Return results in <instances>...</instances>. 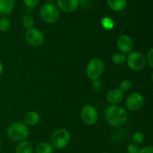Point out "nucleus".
Returning a JSON list of instances; mask_svg holds the SVG:
<instances>
[{"label": "nucleus", "instance_id": "1", "mask_svg": "<svg viewBox=\"0 0 153 153\" xmlns=\"http://www.w3.org/2000/svg\"><path fill=\"white\" fill-rule=\"evenodd\" d=\"M105 116L108 123L113 127H120L123 125L128 118L126 110L117 104H111L108 106Z\"/></svg>", "mask_w": 153, "mask_h": 153}, {"label": "nucleus", "instance_id": "2", "mask_svg": "<svg viewBox=\"0 0 153 153\" xmlns=\"http://www.w3.org/2000/svg\"><path fill=\"white\" fill-rule=\"evenodd\" d=\"M7 134L10 139L13 141L25 140L29 134V129L25 123L16 122L9 125L7 130Z\"/></svg>", "mask_w": 153, "mask_h": 153}, {"label": "nucleus", "instance_id": "3", "mask_svg": "<svg viewBox=\"0 0 153 153\" xmlns=\"http://www.w3.org/2000/svg\"><path fill=\"white\" fill-rule=\"evenodd\" d=\"M50 140L53 148L62 149L70 142V134L65 128L57 129L51 135Z\"/></svg>", "mask_w": 153, "mask_h": 153}, {"label": "nucleus", "instance_id": "4", "mask_svg": "<svg viewBox=\"0 0 153 153\" xmlns=\"http://www.w3.org/2000/svg\"><path fill=\"white\" fill-rule=\"evenodd\" d=\"M40 15L43 20L49 23H55L60 17L58 8L52 3L43 4L40 9Z\"/></svg>", "mask_w": 153, "mask_h": 153}, {"label": "nucleus", "instance_id": "5", "mask_svg": "<svg viewBox=\"0 0 153 153\" xmlns=\"http://www.w3.org/2000/svg\"><path fill=\"white\" fill-rule=\"evenodd\" d=\"M104 69V62L100 58H94L88 62L87 65L86 73L90 79L94 80L98 79L102 74Z\"/></svg>", "mask_w": 153, "mask_h": 153}, {"label": "nucleus", "instance_id": "6", "mask_svg": "<svg viewBox=\"0 0 153 153\" xmlns=\"http://www.w3.org/2000/svg\"><path fill=\"white\" fill-rule=\"evenodd\" d=\"M126 62L128 67L132 70L139 71L144 69L146 64V57L140 52H131L126 57Z\"/></svg>", "mask_w": 153, "mask_h": 153}, {"label": "nucleus", "instance_id": "7", "mask_svg": "<svg viewBox=\"0 0 153 153\" xmlns=\"http://www.w3.org/2000/svg\"><path fill=\"white\" fill-rule=\"evenodd\" d=\"M81 116L87 124H94L98 120V112L92 105H85L81 111Z\"/></svg>", "mask_w": 153, "mask_h": 153}, {"label": "nucleus", "instance_id": "8", "mask_svg": "<svg viewBox=\"0 0 153 153\" xmlns=\"http://www.w3.org/2000/svg\"><path fill=\"white\" fill-rule=\"evenodd\" d=\"M25 36L26 41L33 46H40L44 41V36L43 33L39 29L33 27L27 29Z\"/></svg>", "mask_w": 153, "mask_h": 153}, {"label": "nucleus", "instance_id": "9", "mask_svg": "<svg viewBox=\"0 0 153 153\" xmlns=\"http://www.w3.org/2000/svg\"><path fill=\"white\" fill-rule=\"evenodd\" d=\"M144 104V98L140 93H133L126 99V107L131 111H137L141 109Z\"/></svg>", "mask_w": 153, "mask_h": 153}, {"label": "nucleus", "instance_id": "10", "mask_svg": "<svg viewBox=\"0 0 153 153\" xmlns=\"http://www.w3.org/2000/svg\"><path fill=\"white\" fill-rule=\"evenodd\" d=\"M117 46L120 52L123 53L131 52V51L134 47V43L133 40L129 36L126 34H122L120 36L117 40Z\"/></svg>", "mask_w": 153, "mask_h": 153}, {"label": "nucleus", "instance_id": "11", "mask_svg": "<svg viewBox=\"0 0 153 153\" xmlns=\"http://www.w3.org/2000/svg\"><path fill=\"white\" fill-rule=\"evenodd\" d=\"M79 5V0H58V8L65 13H73Z\"/></svg>", "mask_w": 153, "mask_h": 153}, {"label": "nucleus", "instance_id": "12", "mask_svg": "<svg viewBox=\"0 0 153 153\" xmlns=\"http://www.w3.org/2000/svg\"><path fill=\"white\" fill-rule=\"evenodd\" d=\"M124 98V94L119 88H114L110 90L107 94V100L111 104H118Z\"/></svg>", "mask_w": 153, "mask_h": 153}, {"label": "nucleus", "instance_id": "13", "mask_svg": "<svg viewBox=\"0 0 153 153\" xmlns=\"http://www.w3.org/2000/svg\"><path fill=\"white\" fill-rule=\"evenodd\" d=\"M14 4V0H0V15L6 16L11 13Z\"/></svg>", "mask_w": 153, "mask_h": 153}, {"label": "nucleus", "instance_id": "14", "mask_svg": "<svg viewBox=\"0 0 153 153\" xmlns=\"http://www.w3.org/2000/svg\"><path fill=\"white\" fill-rule=\"evenodd\" d=\"M108 7L114 11L120 12L125 9L127 0H107Z\"/></svg>", "mask_w": 153, "mask_h": 153}, {"label": "nucleus", "instance_id": "15", "mask_svg": "<svg viewBox=\"0 0 153 153\" xmlns=\"http://www.w3.org/2000/svg\"><path fill=\"white\" fill-rule=\"evenodd\" d=\"M24 120L27 125H35L40 121V115L36 111H29L25 115Z\"/></svg>", "mask_w": 153, "mask_h": 153}, {"label": "nucleus", "instance_id": "16", "mask_svg": "<svg viewBox=\"0 0 153 153\" xmlns=\"http://www.w3.org/2000/svg\"><path fill=\"white\" fill-rule=\"evenodd\" d=\"M15 153H33L32 145L28 141H20L16 146Z\"/></svg>", "mask_w": 153, "mask_h": 153}, {"label": "nucleus", "instance_id": "17", "mask_svg": "<svg viewBox=\"0 0 153 153\" xmlns=\"http://www.w3.org/2000/svg\"><path fill=\"white\" fill-rule=\"evenodd\" d=\"M53 146L52 144L47 142H43L39 143L36 147L37 153H53Z\"/></svg>", "mask_w": 153, "mask_h": 153}, {"label": "nucleus", "instance_id": "18", "mask_svg": "<svg viewBox=\"0 0 153 153\" xmlns=\"http://www.w3.org/2000/svg\"><path fill=\"white\" fill-rule=\"evenodd\" d=\"M112 61L117 65H123L126 62V56L122 52H115L112 56Z\"/></svg>", "mask_w": 153, "mask_h": 153}, {"label": "nucleus", "instance_id": "19", "mask_svg": "<svg viewBox=\"0 0 153 153\" xmlns=\"http://www.w3.org/2000/svg\"><path fill=\"white\" fill-rule=\"evenodd\" d=\"M10 28V21L7 16H1L0 18V31L7 32Z\"/></svg>", "mask_w": 153, "mask_h": 153}, {"label": "nucleus", "instance_id": "20", "mask_svg": "<svg viewBox=\"0 0 153 153\" xmlns=\"http://www.w3.org/2000/svg\"><path fill=\"white\" fill-rule=\"evenodd\" d=\"M34 18L32 17L30 15H25L23 16V18L22 19V24L25 28L28 29V28H32L33 26H34Z\"/></svg>", "mask_w": 153, "mask_h": 153}, {"label": "nucleus", "instance_id": "21", "mask_svg": "<svg viewBox=\"0 0 153 153\" xmlns=\"http://www.w3.org/2000/svg\"><path fill=\"white\" fill-rule=\"evenodd\" d=\"M102 26L104 28L107 30H111L114 28V22L113 20L110 17H104L101 21Z\"/></svg>", "mask_w": 153, "mask_h": 153}, {"label": "nucleus", "instance_id": "22", "mask_svg": "<svg viewBox=\"0 0 153 153\" xmlns=\"http://www.w3.org/2000/svg\"><path fill=\"white\" fill-rule=\"evenodd\" d=\"M131 82L128 80H123L121 81L119 86V89L122 91L123 92H128L131 89Z\"/></svg>", "mask_w": 153, "mask_h": 153}, {"label": "nucleus", "instance_id": "23", "mask_svg": "<svg viewBox=\"0 0 153 153\" xmlns=\"http://www.w3.org/2000/svg\"><path fill=\"white\" fill-rule=\"evenodd\" d=\"M132 141L134 143L137 144V145L143 143L144 141V135L141 132H135L132 135Z\"/></svg>", "mask_w": 153, "mask_h": 153}, {"label": "nucleus", "instance_id": "24", "mask_svg": "<svg viewBox=\"0 0 153 153\" xmlns=\"http://www.w3.org/2000/svg\"><path fill=\"white\" fill-rule=\"evenodd\" d=\"M140 147L137 144L134 143V142H131L129 143L127 146V152L128 153H138L140 151Z\"/></svg>", "mask_w": 153, "mask_h": 153}, {"label": "nucleus", "instance_id": "25", "mask_svg": "<svg viewBox=\"0 0 153 153\" xmlns=\"http://www.w3.org/2000/svg\"><path fill=\"white\" fill-rule=\"evenodd\" d=\"M23 2L26 7L29 8H33L39 4L40 0H23Z\"/></svg>", "mask_w": 153, "mask_h": 153}, {"label": "nucleus", "instance_id": "26", "mask_svg": "<svg viewBox=\"0 0 153 153\" xmlns=\"http://www.w3.org/2000/svg\"><path fill=\"white\" fill-rule=\"evenodd\" d=\"M146 62L151 68H153V49H150L146 57Z\"/></svg>", "mask_w": 153, "mask_h": 153}, {"label": "nucleus", "instance_id": "27", "mask_svg": "<svg viewBox=\"0 0 153 153\" xmlns=\"http://www.w3.org/2000/svg\"><path fill=\"white\" fill-rule=\"evenodd\" d=\"M138 153H153V147L152 146L143 147L141 149H140Z\"/></svg>", "mask_w": 153, "mask_h": 153}, {"label": "nucleus", "instance_id": "28", "mask_svg": "<svg viewBox=\"0 0 153 153\" xmlns=\"http://www.w3.org/2000/svg\"><path fill=\"white\" fill-rule=\"evenodd\" d=\"M97 80H93V87L94 88H95L96 89H100L102 87V83L101 82H100V80H97Z\"/></svg>", "mask_w": 153, "mask_h": 153}, {"label": "nucleus", "instance_id": "29", "mask_svg": "<svg viewBox=\"0 0 153 153\" xmlns=\"http://www.w3.org/2000/svg\"><path fill=\"white\" fill-rule=\"evenodd\" d=\"M88 1H89V0H79V4H82V6H85V4H87Z\"/></svg>", "mask_w": 153, "mask_h": 153}, {"label": "nucleus", "instance_id": "30", "mask_svg": "<svg viewBox=\"0 0 153 153\" xmlns=\"http://www.w3.org/2000/svg\"><path fill=\"white\" fill-rule=\"evenodd\" d=\"M2 71H3V64L1 62V61H0V75L2 74Z\"/></svg>", "mask_w": 153, "mask_h": 153}, {"label": "nucleus", "instance_id": "31", "mask_svg": "<svg viewBox=\"0 0 153 153\" xmlns=\"http://www.w3.org/2000/svg\"><path fill=\"white\" fill-rule=\"evenodd\" d=\"M44 1L48 2H52V1H53V0H44Z\"/></svg>", "mask_w": 153, "mask_h": 153}, {"label": "nucleus", "instance_id": "32", "mask_svg": "<svg viewBox=\"0 0 153 153\" xmlns=\"http://www.w3.org/2000/svg\"><path fill=\"white\" fill-rule=\"evenodd\" d=\"M0 148H1V142H0Z\"/></svg>", "mask_w": 153, "mask_h": 153}, {"label": "nucleus", "instance_id": "33", "mask_svg": "<svg viewBox=\"0 0 153 153\" xmlns=\"http://www.w3.org/2000/svg\"><path fill=\"white\" fill-rule=\"evenodd\" d=\"M102 153H108V152H102Z\"/></svg>", "mask_w": 153, "mask_h": 153}]
</instances>
